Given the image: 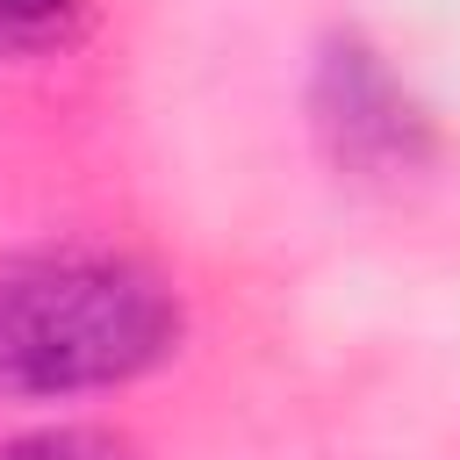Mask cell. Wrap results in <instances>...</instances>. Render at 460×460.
Returning a JSON list of instances; mask_svg holds the SVG:
<instances>
[{"mask_svg": "<svg viewBox=\"0 0 460 460\" xmlns=\"http://www.w3.org/2000/svg\"><path fill=\"white\" fill-rule=\"evenodd\" d=\"M309 108H316V137L331 144V158L345 172H367V180L410 172L424 158V144H431L417 101L395 86V72L367 43H331L323 50Z\"/></svg>", "mask_w": 460, "mask_h": 460, "instance_id": "obj_2", "label": "cell"}, {"mask_svg": "<svg viewBox=\"0 0 460 460\" xmlns=\"http://www.w3.org/2000/svg\"><path fill=\"white\" fill-rule=\"evenodd\" d=\"M180 352V295L165 273L115 252L0 259V395L122 388Z\"/></svg>", "mask_w": 460, "mask_h": 460, "instance_id": "obj_1", "label": "cell"}, {"mask_svg": "<svg viewBox=\"0 0 460 460\" xmlns=\"http://www.w3.org/2000/svg\"><path fill=\"white\" fill-rule=\"evenodd\" d=\"M72 7H79V0H0V58H7V50L50 43V36L65 29Z\"/></svg>", "mask_w": 460, "mask_h": 460, "instance_id": "obj_4", "label": "cell"}, {"mask_svg": "<svg viewBox=\"0 0 460 460\" xmlns=\"http://www.w3.org/2000/svg\"><path fill=\"white\" fill-rule=\"evenodd\" d=\"M0 460H137L115 431H29V438H7Z\"/></svg>", "mask_w": 460, "mask_h": 460, "instance_id": "obj_3", "label": "cell"}]
</instances>
